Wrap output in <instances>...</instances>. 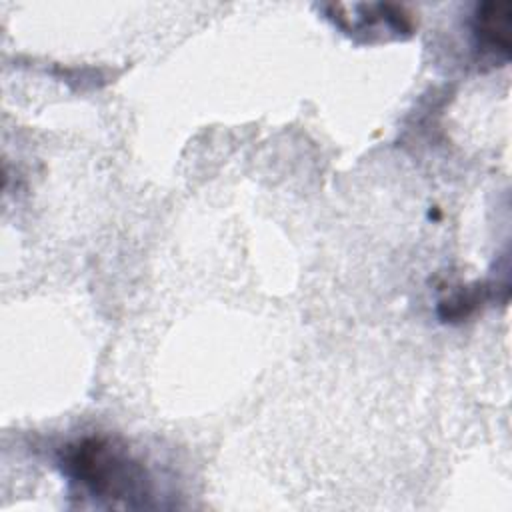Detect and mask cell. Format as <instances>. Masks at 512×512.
Instances as JSON below:
<instances>
[{
  "label": "cell",
  "mask_w": 512,
  "mask_h": 512,
  "mask_svg": "<svg viewBox=\"0 0 512 512\" xmlns=\"http://www.w3.org/2000/svg\"><path fill=\"white\" fill-rule=\"evenodd\" d=\"M60 466L64 476L92 498L134 506V498L148 496L146 470L124 446L108 438L90 436L68 444L62 450Z\"/></svg>",
  "instance_id": "obj_1"
},
{
  "label": "cell",
  "mask_w": 512,
  "mask_h": 512,
  "mask_svg": "<svg viewBox=\"0 0 512 512\" xmlns=\"http://www.w3.org/2000/svg\"><path fill=\"white\" fill-rule=\"evenodd\" d=\"M510 24H512V6L502 2H486L476 8L474 14V38L476 46L484 54L506 60L510 56Z\"/></svg>",
  "instance_id": "obj_2"
}]
</instances>
